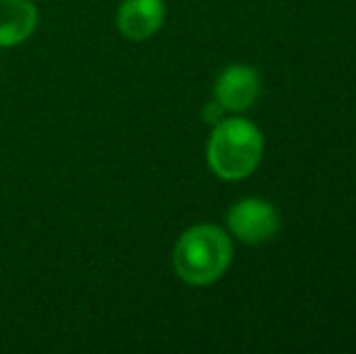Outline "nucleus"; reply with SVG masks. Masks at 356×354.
Listing matches in <instances>:
<instances>
[{
	"mask_svg": "<svg viewBox=\"0 0 356 354\" xmlns=\"http://www.w3.org/2000/svg\"><path fill=\"white\" fill-rule=\"evenodd\" d=\"M233 246L223 228L211 223H199L182 233L172 252L175 272L182 282L194 287H207L223 277L230 265Z\"/></svg>",
	"mask_w": 356,
	"mask_h": 354,
	"instance_id": "1",
	"label": "nucleus"
},
{
	"mask_svg": "<svg viewBox=\"0 0 356 354\" xmlns=\"http://www.w3.org/2000/svg\"><path fill=\"white\" fill-rule=\"evenodd\" d=\"M264 153V138L254 124L245 119H220L209 138V166L220 179L252 175Z\"/></svg>",
	"mask_w": 356,
	"mask_h": 354,
	"instance_id": "2",
	"label": "nucleus"
},
{
	"mask_svg": "<svg viewBox=\"0 0 356 354\" xmlns=\"http://www.w3.org/2000/svg\"><path fill=\"white\" fill-rule=\"evenodd\" d=\"M279 214L264 199H243L233 204L228 211V228L235 238L245 243H264L272 241L279 231Z\"/></svg>",
	"mask_w": 356,
	"mask_h": 354,
	"instance_id": "3",
	"label": "nucleus"
},
{
	"mask_svg": "<svg viewBox=\"0 0 356 354\" xmlns=\"http://www.w3.org/2000/svg\"><path fill=\"white\" fill-rule=\"evenodd\" d=\"M259 76L250 66H228L218 78H216L213 95L216 102L230 112H243L252 107L254 99L259 97Z\"/></svg>",
	"mask_w": 356,
	"mask_h": 354,
	"instance_id": "4",
	"label": "nucleus"
},
{
	"mask_svg": "<svg viewBox=\"0 0 356 354\" xmlns=\"http://www.w3.org/2000/svg\"><path fill=\"white\" fill-rule=\"evenodd\" d=\"M165 5L163 0H124L117 13V27L124 37L141 42L163 27Z\"/></svg>",
	"mask_w": 356,
	"mask_h": 354,
	"instance_id": "5",
	"label": "nucleus"
},
{
	"mask_svg": "<svg viewBox=\"0 0 356 354\" xmlns=\"http://www.w3.org/2000/svg\"><path fill=\"white\" fill-rule=\"evenodd\" d=\"M37 5L32 0H0V47L22 44L37 27Z\"/></svg>",
	"mask_w": 356,
	"mask_h": 354,
	"instance_id": "6",
	"label": "nucleus"
},
{
	"mask_svg": "<svg viewBox=\"0 0 356 354\" xmlns=\"http://www.w3.org/2000/svg\"><path fill=\"white\" fill-rule=\"evenodd\" d=\"M204 119H207L209 124H218L220 119H223V107H220L218 102L207 104V109H204Z\"/></svg>",
	"mask_w": 356,
	"mask_h": 354,
	"instance_id": "7",
	"label": "nucleus"
}]
</instances>
